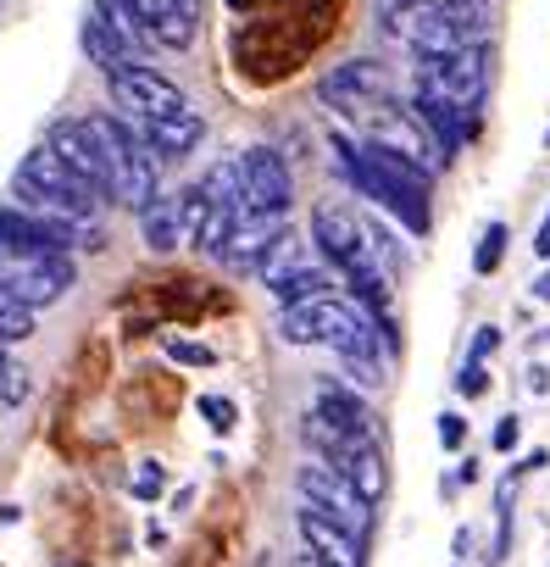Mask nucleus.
<instances>
[{"label": "nucleus", "mask_w": 550, "mask_h": 567, "mask_svg": "<svg viewBox=\"0 0 550 567\" xmlns=\"http://www.w3.org/2000/svg\"><path fill=\"white\" fill-rule=\"evenodd\" d=\"M29 395H34V373L23 362H12V357H0V406L18 412Z\"/></svg>", "instance_id": "obj_26"}, {"label": "nucleus", "mask_w": 550, "mask_h": 567, "mask_svg": "<svg viewBox=\"0 0 550 567\" xmlns=\"http://www.w3.org/2000/svg\"><path fill=\"white\" fill-rule=\"evenodd\" d=\"M445 12H450V23L467 45H484L489 29H495V0H445Z\"/></svg>", "instance_id": "obj_23"}, {"label": "nucleus", "mask_w": 550, "mask_h": 567, "mask_svg": "<svg viewBox=\"0 0 550 567\" xmlns=\"http://www.w3.org/2000/svg\"><path fill=\"white\" fill-rule=\"evenodd\" d=\"M295 489H301L307 506H318L323 517H334V523L351 528L356 539L373 534V501H367V495H362L334 462H323V456L301 462V467H295Z\"/></svg>", "instance_id": "obj_4"}, {"label": "nucleus", "mask_w": 550, "mask_h": 567, "mask_svg": "<svg viewBox=\"0 0 550 567\" xmlns=\"http://www.w3.org/2000/svg\"><path fill=\"white\" fill-rule=\"evenodd\" d=\"M323 462H329V456H323ZM334 467H340V473H345V478H351V484L373 501V506L390 495V467H384V451H378V440H373V434L345 440V451L334 456Z\"/></svg>", "instance_id": "obj_16"}, {"label": "nucleus", "mask_w": 550, "mask_h": 567, "mask_svg": "<svg viewBox=\"0 0 550 567\" xmlns=\"http://www.w3.org/2000/svg\"><path fill=\"white\" fill-rule=\"evenodd\" d=\"M318 95H323V106H334V112H345V117H362V112H373L378 101H390V73H384L378 62L356 56V62H340V68L318 84Z\"/></svg>", "instance_id": "obj_9"}, {"label": "nucleus", "mask_w": 550, "mask_h": 567, "mask_svg": "<svg viewBox=\"0 0 550 567\" xmlns=\"http://www.w3.org/2000/svg\"><path fill=\"white\" fill-rule=\"evenodd\" d=\"M84 56L95 62V73H101V79H112V73H123V68H128V62H123V51H117V40L95 23V12L84 18Z\"/></svg>", "instance_id": "obj_24"}, {"label": "nucleus", "mask_w": 550, "mask_h": 567, "mask_svg": "<svg viewBox=\"0 0 550 567\" xmlns=\"http://www.w3.org/2000/svg\"><path fill=\"white\" fill-rule=\"evenodd\" d=\"M79 278V261L68 250H7L0 245V290L18 296L23 307L45 312L56 307Z\"/></svg>", "instance_id": "obj_2"}, {"label": "nucleus", "mask_w": 550, "mask_h": 567, "mask_svg": "<svg viewBox=\"0 0 550 567\" xmlns=\"http://www.w3.org/2000/svg\"><path fill=\"white\" fill-rule=\"evenodd\" d=\"M506 239H511V228H506V223H489V228L478 234V250H473V272H478V278H489V272L500 267Z\"/></svg>", "instance_id": "obj_27"}, {"label": "nucleus", "mask_w": 550, "mask_h": 567, "mask_svg": "<svg viewBox=\"0 0 550 567\" xmlns=\"http://www.w3.org/2000/svg\"><path fill=\"white\" fill-rule=\"evenodd\" d=\"M395 40H406L417 51V62H434V56H450L456 45H467L445 12V0H412V12L395 23Z\"/></svg>", "instance_id": "obj_11"}, {"label": "nucleus", "mask_w": 550, "mask_h": 567, "mask_svg": "<svg viewBox=\"0 0 550 567\" xmlns=\"http://www.w3.org/2000/svg\"><path fill=\"white\" fill-rule=\"evenodd\" d=\"M200 412H206V423H211V429H222V434L234 429V406H228L222 395H200Z\"/></svg>", "instance_id": "obj_34"}, {"label": "nucleus", "mask_w": 550, "mask_h": 567, "mask_svg": "<svg viewBox=\"0 0 550 567\" xmlns=\"http://www.w3.org/2000/svg\"><path fill=\"white\" fill-rule=\"evenodd\" d=\"M95 23L117 40V51H123L128 68H139V62L151 56V34H145V23L128 12V0H95Z\"/></svg>", "instance_id": "obj_21"}, {"label": "nucleus", "mask_w": 550, "mask_h": 567, "mask_svg": "<svg viewBox=\"0 0 550 567\" xmlns=\"http://www.w3.org/2000/svg\"><path fill=\"white\" fill-rule=\"evenodd\" d=\"M106 90H112L117 117H128V123H151V117H167V112L189 106V95H184V90H178L167 73H156L151 62L112 73V79H106Z\"/></svg>", "instance_id": "obj_7"}, {"label": "nucleus", "mask_w": 550, "mask_h": 567, "mask_svg": "<svg viewBox=\"0 0 550 567\" xmlns=\"http://www.w3.org/2000/svg\"><path fill=\"white\" fill-rule=\"evenodd\" d=\"M200 189L211 195V206L245 212V178H239V156H228V162H211V167H206V178H200Z\"/></svg>", "instance_id": "obj_22"}, {"label": "nucleus", "mask_w": 550, "mask_h": 567, "mask_svg": "<svg viewBox=\"0 0 550 567\" xmlns=\"http://www.w3.org/2000/svg\"><path fill=\"white\" fill-rule=\"evenodd\" d=\"M544 145H550V140H544Z\"/></svg>", "instance_id": "obj_43"}, {"label": "nucleus", "mask_w": 550, "mask_h": 567, "mask_svg": "<svg viewBox=\"0 0 550 567\" xmlns=\"http://www.w3.org/2000/svg\"><path fill=\"white\" fill-rule=\"evenodd\" d=\"M167 357L184 362V368H211V362H217V351L200 346V340H167Z\"/></svg>", "instance_id": "obj_30"}, {"label": "nucleus", "mask_w": 550, "mask_h": 567, "mask_svg": "<svg viewBox=\"0 0 550 567\" xmlns=\"http://www.w3.org/2000/svg\"><path fill=\"white\" fill-rule=\"evenodd\" d=\"M128 489H134V501H156L162 489H167V473H162V462H134V473H128Z\"/></svg>", "instance_id": "obj_29"}, {"label": "nucleus", "mask_w": 550, "mask_h": 567, "mask_svg": "<svg viewBox=\"0 0 550 567\" xmlns=\"http://www.w3.org/2000/svg\"><path fill=\"white\" fill-rule=\"evenodd\" d=\"M323 423H334L340 434H373V412H367V395H356V384H318V406H312Z\"/></svg>", "instance_id": "obj_20"}, {"label": "nucleus", "mask_w": 550, "mask_h": 567, "mask_svg": "<svg viewBox=\"0 0 550 567\" xmlns=\"http://www.w3.org/2000/svg\"><path fill=\"white\" fill-rule=\"evenodd\" d=\"M412 12V0H373V18H378V29L384 34H395V23Z\"/></svg>", "instance_id": "obj_33"}, {"label": "nucleus", "mask_w": 550, "mask_h": 567, "mask_svg": "<svg viewBox=\"0 0 550 567\" xmlns=\"http://www.w3.org/2000/svg\"><path fill=\"white\" fill-rule=\"evenodd\" d=\"M456 390H461V395H467V401H478V395H484V390H489V368H484V362H473V357H467V368H461V373H456Z\"/></svg>", "instance_id": "obj_31"}, {"label": "nucleus", "mask_w": 550, "mask_h": 567, "mask_svg": "<svg viewBox=\"0 0 550 567\" xmlns=\"http://www.w3.org/2000/svg\"><path fill=\"white\" fill-rule=\"evenodd\" d=\"M279 234H284V217H279V212H239V223H234V234H228V245H222V261H228L234 272H256Z\"/></svg>", "instance_id": "obj_15"}, {"label": "nucleus", "mask_w": 550, "mask_h": 567, "mask_svg": "<svg viewBox=\"0 0 550 567\" xmlns=\"http://www.w3.org/2000/svg\"><path fill=\"white\" fill-rule=\"evenodd\" d=\"M134 217H139V239H145L156 256H167V250L184 245V200H178V189H162V195L145 200Z\"/></svg>", "instance_id": "obj_19"}, {"label": "nucleus", "mask_w": 550, "mask_h": 567, "mask_svg": "<svg viewBox=\"0 0 550 567\" xmlns=\"http://www.w3.org/2000/svg\"><path fill=\"white\" fill-rule=\"evenodd\" d=\"M45 145L84 178V184H95L101 195H106V167H101V151H95V134H90V117H56L51 123V134H45ZM112 200V195H106Z\"/></svg>", "instance_id": "obj_14"}, {"label": "nucleus", "mask_w": 550, "mask_h": 567, "mask_svg": "<svg viewBox=\"0 0 550 567\" xmlns=\"http://www.w3.org/2000/svg\"><path fill=\"white\" fill-rule=\"evenodd\" d=\"M0 357H7V346H0Z\"/></svg>", "instance_id": "obj_41"}, {"label": "nucleus", "mask_w": 550, "mask_h": 567, "mask_svg": "<svg viewBox=\"0 0 550 567\" xmlns=\"http://www.w3.org/2000/svg\"><path fill=\"white\" fill-rule=\"evenodd\" d=\"M312 261H323V250L312 245V239H301V234H279L272 239V250L261 256V267H256V278H261V290L272 296V290H284V284L295 278V272H307Z\"/></svg>", "instance_id": "obj_18"}, {"label": "nucleus", "mask_w": 550, "mask_h": 567, "mask_svg": "<svg viewBox=\"0 0 550 567\" xmlns=\"http://www.w3.org/2000/svg\"><path fill=\"white\" fill-rule=\"evenodd\" d=\"M239 178H245V212H279V217H290L295 178H290V162L272 145H245L239 151Z\"/></svg>", "instance_id": "obj_8"}, {"label": "nucleus", "mask_w": 550, "mask_h": 567, "mask_svg": "<svg viewBox=\"0 0 550 567\" xmlns=\"http://www.w3.org/2000/svg\"><path fill=\"white\" fill-rule=\"evenodd\" d=\"M528 390H533V395H544V390H550V379H544V368H528Z\"/></svg>", "instance_id": "obj_38"}, {"label": "nucleus", "mask_w": 550, "mask_h": 567, "mask_svg": "<svg viewBox=\"0 0 550 567\" xmlns=\"http://www.w3.org/2000/svg\"><path fill=\"white\" fill-rule=\"evenodd\" d=\"M128 12L145 23L151 45L162 51H189L200 34V7L195 0H128Z\"/></svg>", "instance_id": "obj_12"}, {"label": "nucleus", "mask_w": 550, "mask_h": 567, "mask_svg": "<svg viewBox=\"0 0 550 567\" xmlns=\"http://www.w3.org/2000/svg\"><path fill=\"white\" fill-rule=\"evenodd\" d=\"M412 112H417V123L434 134V145L445 151V162L478 134V112H461L456 101H445V95H434V90H417V95H412Z\"/></svg>", "instance_id": "obj_13"}, {"label": "nucleus", "mask_w": 550, "mask_h": 567, "mask_svg": "<svg viewBox=\"0 0 550 567\" xmlns=\"http://www.w3.org/2000/svg\"><path fill=\"white\" fill-rule=\"evenodd\" d=\"M0 245L7 250H101L106 228L101 223H79V217H56V212H23V206H0Z\"/></svg>", "instance_id": "obj_3"}, {"label": "nucleus", "mask_w": 550, "mask_h": 567, "mask_svg": "<svg viewBox=\"0 0 550 567\" xmlns=\"http://www.w3.org/2000/svg\"><path fill=\"white\" fill-rule=\"evenodd\" d=\"M495 351H500V329H495V323H484V329L473 334V362H489Z\"/></svg>", "instance_id": "obj_35"}, {"label": "nucleus", "mask_w": 550, "mask_h": 567, "mask_svg": "<svg viewBox=\"0 0 550 567\" xmlns=\"http://www.w3.org/2000/svg\"><path fill=\"white\" fill-rule=\"evenodd\" d=\"M533 256H539V261H550V217H544V223H539V234H533Z\"/></svg>", "instance_id": "obj_37"}, {"label": "nucleus", "mask_w": 550, "mask_h": 567, "mask_svg": "<svg viewBox=\"0 0 550 567\" xmlns=\"http://www.w3.org/2000/svg\"><path fill=\"white\" fill-rule=\"evenodd\" d=\"M340 368H345V384H356L362 395L384 390V357H340Z\"/></svg>", "instance_id": "obj_28"}, {"label": "nucleus", "mask_w": 550, "mask_h": 567, "mask_svg": "<svg viewBox=\"0 0 550 567\" xmlns=\"http://www.w3.org/2000/svg\"><path fill=\"white\" fill-rule=\"evenodd\" d=\"M334 162L345 173L351 189H362L367 200H378L406 234H428V167L384 151V145H351V140H334Z\"/></svg>", "instance_id": "obj_1"}, {"label": "nucleus", "mask_w": 550, "mask_h": 567, "mask_svg": "<svg viewBox=\"0 0 550 567\" xmlns=\"http://www.w3.org/2000/svg\"><path fill=\"white\" fill-rule=\"evenodd\" d=\"M517 440H522V423L506 412V417L495 423V451H517Z\"/></svg>", "instance_id": "obj_36"}, {"label": "nucleus", "mask_w": 550, "mask_h": 567, "mask_svg": "<svg viewBox=\"0 0 550 567\" xmlns=\"http://www.w3.org/2000/svg\"><path fill=\"white\" fill-rule=\"evenodd\" d=\"M56 567H68V561H56Z\"/></svg>", "instance_id": "obj_42"}, {"label": "nucleus", "mask_w": 550, "mask_h": 567, "mask_svg": "<svg viewBox=\"0 0 550 567\" xmlns=\"http://www.w3.org/2000/svg\"><path fill=\"white\" fill-rule=\"evenodd\" d=\"M417 90H434L461 112H478L489 95V45H456L450 56L417 62Z\"/></svg>", "instance_id": "obj_5"}, {"label": "nucleus", "mask_w": 550, "mask_h": 567, "mask_svg": "<svg viewBox=\"0 0 550 567\" xmlns=\"http://www.w3.org/2000/svg\"><path fill=\"white\" fill-rule=\"evenodd\" d=\"M439 445L445 451H461L467 445V417L461 412H439Z\"/></svg>", "instance_id": "obj_32"}, {"label": "nucleus", "mask_w": 550, "mask_h": 567, "mask_svg": "<svg viewBox=\"0 0 550 567\" xmlns=\"http://www.w3.org/2000/svg\"><path fill=\"white\" fill-rule=\"evenodd\" d=\"M23 340H34V307L0 290V346H23Z\"/></svg>", "instance_id": "obj_25"}, {"label": "nucleus", "mask_w": 550, "mask_h": 567, "mask_svg": "<svg viewBox=\"0 0 550 567\" xmlns=\"http://www.w3.org/2000/svg\"><path fill=\"white\" fill-rule=\"evenodd\" d=\"M295 528L307 539V550L323 561V567H367V539H356L351 528H340L334 517H323L318 506H295Z\"/></svg>", "instance_id": "obj_10"}, {"label": "nucleus", "mask_w": 550, "mask_h": 567, "mask_svg": "<svg viewBox=\"0 0 550 567\" xmlns=\"http://www.w3.org/2000/svg\"><path fill=\"white\" fill-rule=\"evenodd\" d=\"M134 128L145 134V145H151L156 156H189V151L206 140V117H200L195 106H178V112L151 117V123H134Z\"/></svg>", "instance_id": "obj_17"}, {"label": "nucleus", "mask_w": 550, "mask_h": 567, "mask_svg": "<svg viewBox=\"0 0 550 567\" xmlns=\"http://www.w3.org/2000/svg\"><path fill=\"white\" fill-rule=\"evenodd\" d=\"M290 567H323V561H318V556H312V550H301V556H295V561H290Z\"/></svg>", "instance_id": "obj_40"}, {"label": "nucleus", "mask_w": 550, "mask_h": 567, "mask_svg": "<svg viewBox=\"0 0 550 567\" xmlns=\"http://www.w3.org/2000/svg\"><path fill=\"white\" fill-rule=\"evenodd\" d=\"M533 301H550V267L533 278Z\"/></svg>", "instance_id": "obj_39"}, {"label": "nucleus", "mask_w": 550, "mask_h": 567, "mask_svg": "<svg viewBox=\"0 0 550 567\" xmlns=\"http://www.w3.org/2000/svg\"><path fill=\"white\" fill-rule=\"evenodd\" d=\"M362 128H367V145H384V151H395V156H406V162H417V167H428V173L445 167V151L434 145V134L417 123L412 106L378 101L373 112H362Z\"/></svg>", "instance_id": "obj_6"}]
</instances>
